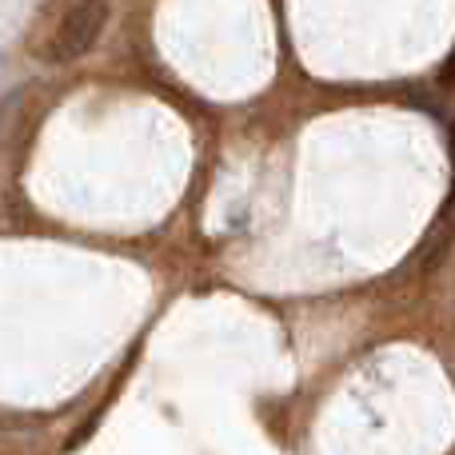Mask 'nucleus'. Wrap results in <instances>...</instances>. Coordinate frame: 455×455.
Returning <instances> with one entry per match:
<instances>
[{
	"label": "nucleus",
	"mask_w": 455,
	"mask_h": 455,
	"mask_svg": "<svg viewBox=\"0 0 455 455\" xmlns=\"http://www.w3.org/2000/svg\"><path fill=\"white\" fill-rule=\"evenodd\" d=\"M104 20H108V0H76V4L64 12V20L56 24L52 40L44 48V60L52 64H68L76 56H84L96 44Z\"/></svg>",
	"instance_id": "nucleus-1"
},
{
	"label": "nucleus",
	"mask_w": 455,
	"mask_h": 455,
	"mask_svg": "<svg viewBox=\"0 0 455 455\" xmlns=\"http://www.w3.org/2000/svg\"><path fill=\"white\" fill-rule=\"evenodd\" d=\"M440 80H443V84H455V48L448 52V60H443V68H440Z\"/></svg>",
	"instance_id": "nucleus-2"
},
{
	"label": "nucleus",
	"mask_w": 455,
	"mask_h": 455,
	"mask_svg": "<svg viewBox=\"0 0 455 455\" xmlns=\"http://www.w3.org/2000/svg\"><path fill=\"white\" fill-rule=\"evenodd\" d=\"M451 172H455V124H451ZM455 204V192H451V200H448V208Z\"/></svg>",
	"instance_id": "nucleus-3"
}]
</instances>
